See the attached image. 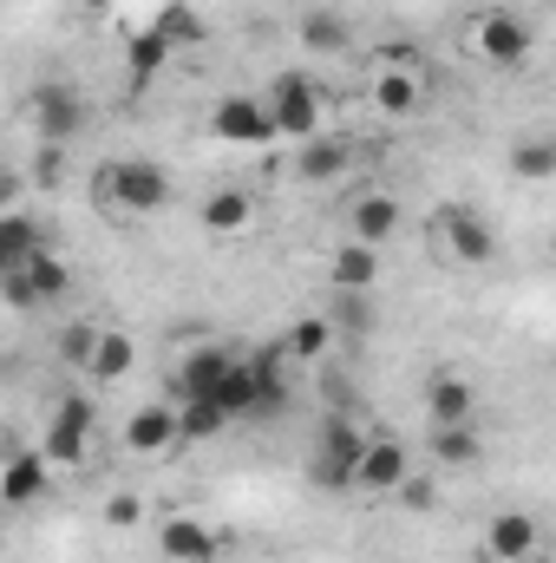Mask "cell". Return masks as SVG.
<instances>
[{
  "mask_svg": "<svg viewBox=\"0 0 556 563\" xmlns=\"http://www.w3.org/2000/svg\"><path fill=\"white\" fill-rule=\"evenodd\" d=\"M92 197L112 223H144L170 203V170L157 157H105L92 170Z\"/></svg>",
  "mask_w": 556,
  "mask_h": 563,
  "instance_id": "1",
  "label": "cell"
},
{
  "mask_svg": "<svg viewBox=\"0 0 556 563\" xmlns=\"http://www.w3.org/2000/svg\"><path fill=\"white\" fill-rule=\"evenodd\" d=\"M425 99H432V73H425L419 53H374V66H367V106H374V119L407 125V119L425 112Z\"/></svg>",
  "mask_w": 556,
  "mask_h": 563,
  "instance_id": "2",
  "label": "cell"
},
{
  "mask_svg": "<svg viewBox=\"0 0 556 563\" xmlns=\"http://www.w3.org/2000/svg\"><path fill=\"white\" fill-rule=\"evenodd\" d=\"M367 452V426L360 413H321L314 439H308V485L314 492H354V465Z\"/></svg>",
  "mask_w": 556,
  "mask_h": 563,
  "instance_id": "3",
  "label": "cell"
},
{
  "mask_svg": "<svg viewBox=\"0 0 556 563\" xmlns=\"http://www.w3.org/2000/svg\"><path fill=\"white\" fill-rule=\"evenodd\" d=\"M425 236H432V256L445 269H485L498 256V230H491V217L478 203H438Z\"/></svg>",
  "mask_w": 556,
  "mask_h": 563,
  "instance_id": "4",
  "label": "cell"
},
{
  "mask_svg": "<svg viewBox=\"0 0 556 563\" xmlns=\"http://www.w3.org/2000/svg\"><path fill=\"white\" fill-rule=\"evenodd\" d=\"M92 439H99V407H92V394H86V387L59 394L53 413H46V432H40L46 465H53V472H79V465L92 459Z\"/></svg>",
  "mask_w": 556,
  "mask_h": 563,
  "instance_id": "5",
  "label": "cell"
},
{
  "mask_svg": "<svg viewBox=\"0 0 556 563\" xmlns=\"http://www.w3.org/2000/svg\"><path fill=\"white\" fill-rule=\"evenodd\" d=\"M263 112H269V132L276 139L308 144V139L327 132V99H321V86L308 73H276L269 92H263Z\"/></svg>",
  "mask_w": 556,
  "mask_h": 563,
  "instance_id": "6",
  "label": "cell"
},
{
  "mask_svg": "<svg viewBox=\"0 0 556 563\" xmlns=\"http://www.w3.org/2000/svg\"><path fill=\"white\" fill-rule=\"evenodd\" d=\"M465 46H471V59H485L491 73H518V66L537 53V26H531V13H518V7H491V13L471 20Z\"/></svg>",
  "mask_w": 556,
  "mask_h": 563,
  "instance_id": "7",
  "label": "cell"
},
{
  "mask_svg": "<svg viewBox=\"0 0 556 563\" xmlns=\"http://www.w3.org/2000/svg\"><path fill=\"white\" fill-rule=\"evenodd\" d=\"M26 125L40 144H73L86 125H92V99L73 86V79H40L26 92Z\"/></svg>",
  "mask_w": 556,
  "mask_h": 563,
  "instance_id": "8",
  "label": "cell"
},
{
  "mask_svg": "<svg viewBox=\"0 0 556 563\" xmlns=\"http://www.w3.org/2000/svg\"><path fill=\"white\" fill-rule=\"evenodd\" d=\"M73 295V263L59 256V250H40L20 276L0 282V301L13 308V314H40V308H53V301H66Z\"/></svg>",
  "mask_w": 556,
  "mask_h": 563,
  "instance_id": "9",
  "label": "cell"
},
{
  "mask_svg": "<svg viewBox=\"0 0 556 563\" xmlns=\"http://www.w3.org/2000/svg\"><path fill=\"white\" fill-rule=\"evenodd\" d=\"M341 230H347V243H360V250H387V243L407 230V203H400L393 190H354V197L341 203Z\"/></svg>",
  "mask_w": 556,
  "mask_h": 563,
  "instance_id": "10",
  "label": "cell"
},
{
  "mask_svg": "<svg viewBox=\"0 0 556 563\" xmlns=\"http://www.w3.org/2000/svg\"><path fill=\"white\" fill-rule=\"evenodd\" d=\"M407 472H413V445L400 432H367V452L354 465V492L360 498H393Z\"/></svg>",
  "mask_w": 556,
  "mask_h": 563,
  "instance_id": "11",
  "label": "cell"
},
{
  "mask_svg": "<svg viewBox=\"0 0 556 563\" xmlns=\"http://www.w3.org/2000/svg\"><path fill=\"white\" fill-rule=\"evenodd\" d=\"M354 170H360V144L347 132H321V139L294 144V184H308V190H327Z\"/></svg>",
  "mask_w": 556,
  "mask_h": 563,
  "instance_id": "12",
  "label": "cell"
},
{
  "mask_svg": "<svg viewBox=\"0 0 556 563\" xmlns=\"http://www.w3.org/2000/svg\"><path fill=\"white\" fill-rule=\"evenodd\" d=\"M210 139L236 144V151H263L276 132H269V112H263L256 92H223V99L210 106Z\"/></svg>",
  "mask_w": 556,
  "mask_h": 563,
  "instance_id": "13",
  "label": "cell"
},
{
  "mask_svg": "<svg viewBox=\"0 0 556 563\" xmlns=\"http://www.w3.org/2000/svg\"><path fill=\"white\" fill-rule=\"evenodd\" d=\"M478 563H544V525L531 511H498L485 525Z\"/></svg>",
  "mask_w": 556,
  "mask_h": 563,
  "instance_id": "14",
  "label": "cell"
},
{
  "mask_svg": "<svg viewBox=\"0 0 556 563\" xmlns=\"http://www.w3.org/2000/svg\"><path fill=\"white\" fill-rule=\"evenodd\" d=\"M230 361H236V347H223V341H197V347L170 367V407H184V400H210Z\"/></svg>",
  "mask_w": 556,
  "mask_h": 563,
  "instance_id": "15",
  "label": "cell"
},
{
  "mask_svg": "<svg viewBox=\"0 0 556 563\" xmlns=\"http://www.w3.org/2000/svg\"><path fill=\"white\" fill-rule=\"evenodd\" d=\"M46 492H53L46 452H40V445H13L7 465H0V505H7V511H26V505H40Z\"/></svg>",
  "mask_w": 556,
  "mask_h": 563,
  "instance_id": "16",
  "label": "cell"
},
{
  "mask_svg": "<svg viewBox=\"0 0 556 563\" xmlns=\"http://www.w3.org/2000/svg\"><path fill=\"white\" fill-rule=\"evenodd\" d=\"M249 380H256L249 420H281V413L294 407V374H288V354H281V347H256V354H249Z\"/></svg>",
  "mask_w": 556,
  "mask_h": 563,
  "instance_id": "17",
  "label": "cell"
},
{
  "mask_svg": "<svg viewBox=\"0 0 556 563\" xmlns=\"http://www.w3.org/2000/svg\"><path fill=\"white\" fill-rule=\"evenodd\" d=\"M197 223H203V236H216V243L249 236V230H256V190H243V184H216V190L203 197Z\"/></svg>",
  "mask_w": 556,
  "mask_h": 563,
  "instance_id": "18",
  "label": "cell"
},
{
  "mask_svg": "<svg viewBox=\"0 0 556 563\" xmlns=\"http://www.w3.org/2000/svg\"><path fill=\"white\" fill-rule=\"evenodd\" d=\"M157 558L164 563H216L223 558V538H216L203 518H184V511H177V518L157 525Z\"/></svg>",
  "mask_w": 556,
  "mask_h": 563,
  "instance_id": "19",
  "label": "cell"
},
{
  "mask_svg": "<svg viewBox=\"0 0 556 563\" xmlns=\"http://www.w3.org/2000/svg\"><path fill=\"white\" fill-rule=\"evenodd\" d=\"M125 452L132 459H170L177 452V407L170 400H151V407H138L132 420H125Z\"/></svg>",
  "mask_w": 556,
  "mask_h": 563,
  "instance_id": "20",
  "label": "cell"
},
{
  "mask_svg": "<svg viewBox=\"0 0 556 563\" xmlns=\"http://www.w3.org/2000/svg\"><path fill=\"white\" fill-rule=\"evenodd\" d=\"M40 250H53L46 223H40V217H26V210H0V282L20 276Z\"/></svg>",
  "mask_w": 556,
  "mask_h": 563,
  "instance_id": "21",
  "label": "cell"
},
{
  "mask_svg": "<svg viewBox=\"0 0 556 563\" xmlns=\"http://www.w3.org/2000/svg\"><path fill=\"white\" fill-rule=\"evenodd\" d=\"M170 59H177V46H170V40L144 20L138 33L125 40V79H132V92H151V86L170 73Z\"/></svg>",
  "mask_w": 556,
  "mask_h": 563,
  "instance_id": "22",
  "label": "cell"
},
{
  "mask_svg": "<svg viewBox=\"0 0 556 563\" xmlns=\"http://www.w3.org/2000/svg\"><path fill=\"white\" fill-rule=\"evenodd\" d=\"M138 367V341L132 334H119V328H99V341H92V361H86V387H119L125 374Z\"/></svg>",
  "mask_w": 556,
  "mask_h": 563,
  "instance_id": "23",
  "label": "cell"
},
{
  "mask_svg": "<svg viewBox=\"0 0 556 563\" xmlns=\"http://www.w3.org/2000/svg\"><path fill=\"white\" fill-rule=\"evenodd\" d=\"M478 413V387L465 374H432L425 380V420L432 426H465Z\"/></svg>",
  "mask_w": 556,
  "mask_h": 563,
  "instance_id": "24",
  "label": "cell"
},
{
  "mask_svg": "<svg viewBox=\"0 0 556 563\" xmlns=\"http://www.w3.org/2000/svg\"><path fill=\"white\" fill-rule=\"evenodd\" d=\"M294 40H301L314 59H347V53H354V26H347L334 7H314V13H301V20H294Z\"/></svg>",
  "mask_w": 556,
  "mask_h": 563,
  "instance_id": "25",
  "label": "cell"
},
{
  "mask_svg": "<svg viewBox=\"0 0 556 563\" xmlns=\"http://www.w3.org/2000/svg\"><path fill=\"white\" fill-rule=\"evenodd\" d=\"M276 347L288 354V367H321L334 354V328H327V314H301V321H288Z\"/></svg>",
  "mask_w": 556,
  "mask_h": 563,
  "instance_id": "26",
  "label": "cell"
},
{
  "mask_svg": "<svg viewBox=\"0 0 556 563\" xmlns=\"http://www.w3.org/2000/svg\"><path fill=\"white\" fill-rule=\"evenodd\" d=\"M425 452H432V465H445V472H465V465H478V452H485V439H478V426H432L425 432Z\"/></svg>",
  "mask_w": 556,
  "mask_h": 563,
  "instance_id": "27",
  "label": "cell"
},
{
  "mask_svg": "<svg viewBox=\"0 0 556 563\" xmlns=\"http://www.w3.org/2000/svg\"><path fill=\"white\" fill-rule=\"evenodd\" d=\"M327 282H334L341 295H374V282H380V250L341 243V250H334V263H327Z\"/></svg>",
  "mask_w": 556,
  "mask_h": 563,
  "instance_id": "28",
  "label": "cell"
},
{
  "mask_svg": "<svg viewBox=\"0 0 556 563\" xmlns=\"http://www.w3.org/2000/svg\"><path fill=\"white\" fill-rule=\"evenodd\" d=\"M249 400H256V380H249V354H236L230 367H223V380H216V394H210V407L223 413V420H249Z\"/></svg>",
  "mask_w": 556,
  "mask_h": 563,
  "instance_id": "29",
  "label": "cell"
},
{
  "mask_svg": "<svg viewBox=\"0 0 556 563\" xmlns=\"http://www.w3.org/2000/svg\"><path fill=\"white\" fill-rule=\"evenodd\" d=\"M99 328H105V321H66V328L53 334V354H59V367H66V374H86V361H92V341H99Z\"/></svg>",
  "mask_w": 556,
  "mask_h": 563,
  "instance_id": "30",
  "label": "cell"
},
{
  "mask_svg": "<svg viewBox=\"0 0 556 563\" xmlns=\"http://www.w3.org/2000/svg\"><path fill=\"white\" fill-rule=\"evenodd\" d=\"M327 328H334V341H367V334H374V308H367V295H341V288H334V314H327Z\"/></svg>",
  "mask_w": 556,
  "mask_h": 563,
  "instance_id": "31",
  "label": "cell"
},
{
  "mask_svg": "<svg viewBox=\"0 0 556 563\" xmlns=\"http://www.w3.org/2000/svg\"><path fill=\"white\" fill-rule=\"evenodd\" d=\"M223 426L230 420H223L210 400H184V407H177V445H210Z\"/></svg>",
  "mask_w": 556,
  "mask_h": 563,
  "instance_id": "32",
  "label": "cell"
},
{
  "mask_svg": "<svg viewBox=\"0 0 556 563\" xmlns=\"http://www.w3.org/2000/svg\"><path fill=\"white\" fill-rule=\"evenodd\" d=\"M511 177L518 184H551L556 177V144L551 139H524L511 151Z\"/></svg>",
  "mask_w": 556,
  "mask_h": 563,
  "instance_id": "33",
  "label": "cell"
},
{
  "mask_svg": "<svg viewBox=\"0 0 556 563\" xmlns=\"http://www.w3.org/2000/svg\"><path fill=\"white\" fill-rule=\"evenodd\" d=\"M151 26H157V33H164L170 46H197V40H203V20H197V13H190L184 0H170V7H157V20H151Z\"/></svg>",
  "mask_w": 556,
  "mask_h": 563,
  "instance_id": "34",
  "label": "cell"
},
{
  "mask_svg": "<svg viewBox=\"0 0 556 563\" xmlns=\"http://www.w3.org/2000/svg\"><path fill=\"white\" fill-rule=\"evenodd\" d=\"M26 177H33V190H59L66 184V144H40L33 164H26Z\"/></svg>",
  "mask_w": 556,
  "mask_h": 563,
  "instance_id": "35",
  "label": "cell"
},
{
  "mask_svg": "<svg viewBox=\"0 0 556 563\" xmlns=\"http://www.w3.org/2000/svg\"><path fill=\"white\" fill-rule=\"evenodd\" d=\"M393 498H400V511H438V478L413 465V472L400 478V492H393Z\"/></svg>",
  "mask_w": 556,
  "mask_h": 563,
  "instance_id": "36",
  "label": "cell"
},
{
  "mask_svg": "<svg viewBox=\"0 0 556 563\" xmlns=\"http://www.w3.org/2000/svg\"><path fill=\"white\" fill-rule=\"evenodd\" d=\"M105 525H112V531H138V525H144V498H138V492L105 498Z\"/></svg>",
  "mask_w": 556,
  "mask_h": 563,
  "instance_id": "37",
  "label": "cell"
},
{
  "mask_svg": "<svg viewBox=\"0 0 556 563\" xmlns=\"http://www.w3.org/2000/svg\"><path fill=\"white\" fill-rule=\"evenodd\" d=\"M321 413H354V380L347 374H321Z\"/></svg>",
  "mask_w": 556,
  "mask_h": 563,
  "instance_id": "38",
  "label": "cell"
},
{
  "mask_svg": "<svg viewBox=\"0 0 556 563\" xmlns=\"http://www.w3.org/2000/svg\"><path fill=\"white\" fill-rule=\"evenodd\" d=\"M7 190H13V177H7V164H0V203H7Z\"/></svg>",
  "mask_w": 556,
  "mask_h": 563,
  "instance_id": "39",
  "label": "cell"
},
{
  "mask_svg": "<svg viewBox=\"0 0 556 563\" xmlns=\"http://www.w3.org/2000/svg\"><path fill=\"white\" fill-rule=\"evenodd\" d=\"M79 7H99V13H105V7H112V0H79Z\"/></svg>",
  "mask_w": 556,
  "mask_h": 563,
  "instance_id": "40",
  "label": "cell"
}]
</instances>
